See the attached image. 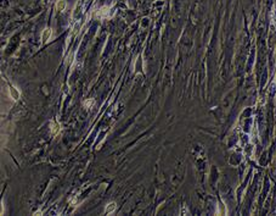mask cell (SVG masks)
<instances>
[{
    "label": "cell",
    "mask_w": 276,
    "mask_h": 216,
    "mask_svg": "<svg viewBox=\"0 0 276 216\" xmlns=\"http://www.w3.org/2000/svg\"><path fill=\"white\" fill-rule=\"evenodd\" d=\"M50 35H51V29H50V28L44 29V32H43V34H42V39H43V42H48V40H49V38H50Z\"/></svg>",
    "instance_id": "cell-1"
},
{
    "label": "cell",
    "mask_w": 276,
    "mask_h": 216,
    "mask_svg": "<svg viewBox=\"0 0 276 216\" xmlns=\"http://www.w3.org/2000/svg\"><path fill=\"white\" fill-rule=\"evenodd\" d=\"M116 210V203H109L108 205H107V208H106V214H111V212H113Z\"/></svg>",
    "instance_id": "cell-2"
},
{
    "label": "cell",
    "mask_w": 276,
    "mask_h": 216,
    "mask_svg": "<svg viewBox=\"0 0 276 216\" xmlns=\"http://www.w3.org/2000/svg\"><path fill=\"white\" fill-rule=\"evenodd\" d=\"M56 8H57L59 11H62V10H65V8H66V3L63 2V0H60V2L57 3V5H56Z\"/></svg>",
    "instance_id": "cell-3"
},
{
    "label": "cell",
    "mask_w": 276,
    "mask_h": 216,
    "mask_svg": "<svg viewBox=\"0 0 276 216\" xmlns=\"http://www.w3.org/2000/svg\"><path fill=\"white\" fill-rule=\"evenodd\" d=\"M10 92H11V95L13 99H18V92L16 89H13V87H10Z\"/></svg>",
    "instance_id": "cell-4"
}]
</instances>
